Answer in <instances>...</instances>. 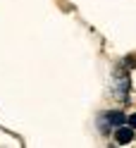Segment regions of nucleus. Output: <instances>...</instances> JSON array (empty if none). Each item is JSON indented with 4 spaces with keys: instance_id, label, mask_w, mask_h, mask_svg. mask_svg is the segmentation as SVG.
Wrapping results in <instances>:
<instances>
[{
    "instance_id": "f257e3e1",
    "label": "nucleus",
    "mask_w": 136,
    "mask_h": 148,
    "mask_svg": "<svg viewBox=\"0 0 136 148\" xmlns=\"http://www.w3.org/2000/svg\"><path fill=\"white\" fill-rule=\"evenodd\" d=\"M124 122H126V117L120 112V110H115V112H105V115L100 117V124H103V127H115V129H117V127H122Z\"/></svg>"
},
{
    "instance_id": "f03ea898",
    "label": "nucleus",
    "mask_w": 136,
    "mask_h": 148,
    "mask_svg": "<svg viewBox=\"0 0 136 148\" xmlns=\"http://www.w3.org/2000/svg\"><path fill=\"white\" fill-rule=\"evenodd\" d=\"M115 138H117V143L120 146H126V143H131V138H134V132H131V127H117V132H115Z\"/></svg>"
},
{
    "instance_id": "7ed1b4c3",
    "label": "nucleus",
    "mask_w": 136,
    "mask_h": 148,
    "mask_svg": "<svg viewBox=\"0 0 136 148\" xmlns=\"http://www.w3.org/2000/svg\"><path fill=\"white\" fill-rule=\"evenodd\" d=\"M126 127H131V129H136V115H131L129 119H126Z\"/></svg>"
}]
</instances>
